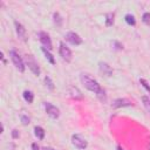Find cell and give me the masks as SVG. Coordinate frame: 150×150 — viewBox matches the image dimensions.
<instances>
[{
	"instance_id": "obj_1",
	"label": "cell",
	"mask_w": 150,
	"mask_h": 150,
	"mask_svg": "<svg viewBox=\"0 0 150 150\" xmlns=\"http://www.w3.org/2000/svg\"><path fill=\"white\" fill-rule=\"evenodd\" d=\"M80 80H81L82 84H83L88 90L95 93L96 96H97L101 101H105V100H107L105 91L101 88V86L98 84V82H97L95 79H93L89 74H84V73H82V74L80 75Z\"/></svg>"
},
{
	"instance_id": "obj_2",
	"label": "cell",
	"mask_w": 150,
	"mask_h": 150,
	"mask_svg": "<svg viewBox=\"0 0 150 150\" xmlns=\"http://www.w3.org/2000/svg\"><path fill=\"white\" fill-rule=\"evenodd\" d=\"M9 56H11V59H12V61H13L15 68H16L19 71H23V70H25V64H23V61H22L21 56H20L14 49H12V50L9 52Z\"/></svg>"
},
{
	"instance_id": "obj_3",
	"label": "cell",
	"mask_w": 150,
	"mask_h": 150,
	"mask_svg": "<svg viewBox=\"0 0 150 150\" xmlns=\"http://www.w3.org/2000/svg\"><path fill=\"white\" fill-rule=\"evenodd\" d=\"M71 143H73L76 148H79V149H86L87 145H88V142H87L86 138L82 137L81 135H73V137H71Z\"/></svg>"
},
{
	"instance_id": "obj_4",
	"label": "cell",
	"mask_w": 150,
	"mask_h": 150,
	"mask_svg": "<svg viewBox=\"0 0 150 150\" xmlns=\"http://www.w3.org/2000/svg\"><path fill=\"white\" fill-rule=\"evenodd\" d=\"M59 52H60V55L62 56L63 60H66L67 62H70V61H71V59H73L71 52H70V49H69L63 42L60 43V49H59Z\"/></svg>"
},
{
	"instance_id": "obj_5",
	"label": "cell",
	"mask_w": 150,
	"mask_h": 150,
	"mask_svg": "<svg viewBox=\"0 0 150 150\" xmlns=\"http://www.w3.org/2000/svg\"><path fill=\"white\" fill-rule=\"evenodd\" d=\"M26 63L28 66V68L33 71V74L35 75H40V68L36 63V61L30 56V55H26Z\"/></svg>"
},
{
	"instance_id": "obj_6",
	"label": "cell",
	"mask_w": 150,
	"mask_h": 150,
	"mask_svg": "<svg viewBox=\"0 0 150 150\" xmlns=\"http://www.w3.org/2000/svg\"><path fill=\"white\" fill-rule=\"evenodd\" d=\"M45 108H46V111H47V114H48L49 117H52V118H57V117L60 116V110H59V108H56V107L53 105L52 103L46 102V103H45Z\"/></svg>"
},
{
	"instance_id": "obj_7",
	"label": "cell",
	"mask_w": 150,
	"mask_h": 150,
	"mask_svg": "<svg viewBox=\"0 0 150 150\" xmlns=\"http://www.w3.org/2000/svg\"><path fill=\"white\" fill-rule=\"evenodd\" d=\"M66 40L68 42H70L71 45H74V46H77V45H81L82 43V39L75 32H68L66 34Z\"/></svg>"
},
{
	"instance_id": "obj_8",
	"label": "cell",
	"mask_w": 150,
	"mask_h": 150,
	"mask_svg": "<svg viewBox=\"0 0 150 150\" xmlns=\"http://www.w3.org/2000/svg\"><path fill=\"white\" fill-rule=\"evenodd\" d=\"M39 36H40V41L42 43V46L47 49H52V41H50V38L47 33L45 32H40L39 33Z\"/></svg>"
},
{
	"instance_id": "obj_9",
	"label": "cell",
	"mask_w": 150,
	"mask_h": 150,
	"mask_svg": "<svg viewBox=\"0 0 150 150\" xmlns=\"http://www.w3.org/2000/svg\"><path fill=\"white\" fill-rule=\"evenodd\" d=\"M98 69L101 71V74H103L104 76H111L112 75V69L111 67L105 63V62H100L98 63Z\"/></svg>"
},
{
	"instance_id": "obj_10",
	"label": "cell",
	"mask_w": 150,
	"mask_h": 150,
	"mask_svg": "<svg viewBox=\"0 0 150 150\" xmlns=\"http://www.w3.org/2000/svg\"><path fill=\"white\" fill-rule=\"evenodd\" d=\"M14 25H15V30H16L18 36H19L21 40L26 41V29H25V27H23L20 22H18V21H15Z\"/></svg>"
},
{
	"instance_id": "obj_11",
	"label": "cell",
	"mask_w": 150,
	"mask_h": 150,
	"mask_svg": "<svg viewBox=\"0 0 150 150\" xmlns=\"http://www.w3.org/2000/svg\"><path fill=\"white\" fill-rule=\"evenodd\" d=\"M129 105H132V103L127 100V98H117L112 103V107L114 108H120V107H129Z\"/></svg>"
},
{
	"instance_id": "obj_12",
	"label": "cell",
	"mask_w": 150,
	"mask_h": 150,
	"mask_svg": "<svg viewBox=\"0 0 150 150\" xmlns=\"http://www.w3.org/2000/svg\"><path fill=\"white\" fill-rule=\"evenodd\" d=\"M68 93H69L70 97H73L75 100H81L82 98V94H81V91L76 87H70L69 90H68Z\"/></svg>"
},
{
	"instance_id": "obj_13",
	"label": "cell",
	"mask_w": 150,
	"mask_h": 150,
	"mask_svg": "<svg viewBox=\"0 0 150 150\" xmlns=\"http://www.w3.org/2000/svg\"><path fill=\"white\" fill-rule=\"evenodd\" d=\"M22 95H23V98H25L26 102H28V103H32V102H33L34 95H33V93H32L30 90H25Z\"/></svg>"
},
{
	"instance_id": "obj_14",
	"label": "cell",
	"mask_w": 150,
	"mask_h": 150,
	"mask_svg": "<svg viewBox=\"0 0 150 150\" xmlns=\"http://www.w3.org/2000/svg\"><path fill=\"white\" fill-rule=\"evenodd\" d=\"M34 132H35V136L39 138V139H42L45 137V130L41 128V127H35L34 128Z\"/></svg>"
},
{
	"instance_id": "obj_15",
	"label": "cell",
	"mask_w": 150,
	"mask_h": 150,
	"mask_svg": "<svg viewBox=\"0 0 150 150\" xmlns=\"http://www.w3.org/2000/svg\"><path fill=\"white\" fill-rule=\"evenodd\" d=\"M42 52L45 53V56H46V59L52 63V64H54L55 63V60H54V57H53V55L47 50V48H45V47H42Z\"/></svg>"
},
{
	"instance_id": "obj_16",
	"label": "cell",
	"mask_w": 150,
	"mask_h": 150,
	"mask_svg": "<svg viewBox=\"0 0 150 150\" xmlns=\"http://www.w3.org/2000/svg\"><path fill=\"white\" fill-rule=\"evenodd\" d=\"M124 19H125V22H127L128 25L134 26V25L136 23V20H135V18H134V15H131V14H127Z\"/></svg>"
},
{
	"instance_id": "obj_17",
	"label": "cell",
	"mask_w": 150,
	"mask_h": 150,
	"mask_svg": "<svg viewBox=\"0 0 150 150\" xmlns=\"http://www.w3.org/2000/svg\"><path fill=\"white\" fill-rule=\"evenodd\" d=\"M142 102H143L145 109L150 112V97H149V96H143V97H142Z\"/></svg>"
},
{
	"instance_id": "obj_18",
	"label": "cell",
	"mask_w": 150,
	"mask_h": 150,
	"mask_svg": "<svg viewBox=\"0 0 150 150\" xmlns=\"http://www.w3.org/2000/svg\"><path fill=\"white\" fill-rule=\"evenodd\" d=\"M105 18H107L105 25H107V26H111V25L114 23V14H112V13H108Z\"/></svg>"
},
{
	"instance_id": "obj_19",
	"label": "cell",
	"mask_w": 150,
	"mask_h": 150,
	"mask_svg": "<svg viewBox=\"0 0 150 150\" xmlns=\"http://www.w3.org/2000/svg\"><path fill=\"white\" fill-rule=\"evenodd\" d=\"M45 83H46V86H47L50 90H53V89H54V83H53V81L50 80V77H49V76H46V77H45Z\"/></svg>"
},
{
	"instance_id": "obj_20",
	"label": "cell",
	"mask_w": 150,
	"mask_h": 150,
	"mask_svg": "<svg viewBox=\"0 0 150 150\" xmlns=\"http://www.w3.org/2000/svg\"><path fill=\"white\" fill-rule=\"evenodd\" d=\"M53 18H54V22H55L57 26H61V23H62V19H61L60 14H59V13H54V14H53Z\"/></svg>"
},
{
	"instance_id": "obj_21",
	"label": "cell",
	"mask_w": 150,
	"mask_h": 150,
	"mask_svg": "<svg viewBox=\"0 0 150 150\" xmlns=\"http://www.w3.org/2000/svg\"><path fill=\"white\" fill-rule=\"evenodd\" d=\"M142 20L145 25H150V13H144L142 16Z\"/></svg>"
},
{
	"instance_id": "obj_22",
	"label": "cell",
	"mask_w": 150,
	"mask_h": 150,
	"mask_svg": "<svg viewBox=\"0 0 150 150\" xmlns=\"http://www.w3.org/2000/svg\"><path fill=\"white\" fill-rule=\"evenodd\" d=\"M20 118H21V122H22V124H23V125H27V124L29 123V121H30V120H29V117H28V116H26L25 114H21Z\"/></svg>"
},
{
	"instance_id": "obj_23",
	"label": "cell",
	"mask_w": 150,
	"mask_h": 150,
	"mask_svg": "<svg viewBox=\"0 0 150 150\" xmlns=\"http://www.w3.org/2000/svg\"><path fill=\"white\" fill-rule=\"evenodd\" d=\"M139 82H141V83H142V86H143V87H144V88L150 93V86H149V83H148L144 79H141V80H139Z\"/></svg>"
},
{
	"instance_id": "obj_24",
	"label": "cell",
	"mask_w": 150,
	"mask_h": 150,
	"mask_svg": "<svg viewBox=\"0 0 150 150\" xmlns=\"http://www.w3.org/2000/svg\"><path fill=\"white\" fill-rule=\"evenodd\" d=\"M32 148H33V150H40V148H39V145L36 143H33L32 144Z\"/></svg>"
},
{
	"instance_id": "obj_25",
	"label": "cell",
	"mask_w": 150,
	"mask_h": 150,
	"mask_svg": "<svg viewBox=\"0 0 150 150\" xmlns=\"http://www.w3.org/2000/svg\"><path fill=\"white\" fill-rule=\"evenodd\" d=\"M12 135H13V137H14V138H16V137L19 136V135H18V130H15V129H14V130H13V132H12Z\"/></svg>"
},
{
	"instance_id": "obj_26",
	"label": "cell",
	"mask_w": 150,
	"mask_h": 150,
	"mask_svg": "<svg viewBox=\"0 0 150 150\" xmlns=\"http://www.w3.org/2000/svg\"><path fill=\"white\" fill-rule=\"evenodd\" d=\"M43 150H55V149H53V148H43Z\"/></svg>"
},
{
	"instance_id": "obj_27",
	"label": "cell",
	"mask_w": 150,
	"mask_h": 150,
	"mask_svg": "<svg viewBox=\"0 0 150 150\" xmlns=\"http://www.w3.org/2000/svg\"><path fill=\"white\" fill-rule=\"evenodd\" d=\"M117 150H123V149H121V148H117Z\"/></svg>"
},
{
	"instance_id": "obj_28",
	"label": "cell",
	"mask_w": 150,
	"mask_h": 150,
	"mask_svg": "<svg viewBox=\"0 0 150 150\" xmlns=\"http://www.w3.org/2000/svg\"><path fill=\"white\" fill-rule=\"evenodd\" d=\"M148 149H149V150H150V143H149V148H148Z\"/></svg>"
}]
</instances>
